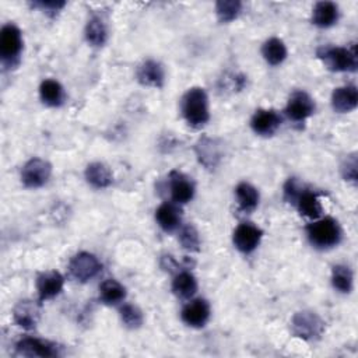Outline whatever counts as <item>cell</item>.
<instances>
[{"label": "cell", "mask_w": 358, "mask_h": 358, "mask_svg": "<svg viewBox=\"0 0 358 358\" xmlns=\"http://www.w3.org/2000/svg\"><path fill=\"white\" fill-rule=\"evenodd\" d=\"M179 243L187 252H199L201 246L199 231L193 224H185L178 229Z\"/></svg>", "instance_id": "31"}, {"label": "cell", "mask_w": 358, "mask_h": 358, "mask_svg": "<svg viewBox=\"0 0 358 358\" xmlns=\"http://www.w3.org/2000/svg\"><path fill=\"white\" fill-rule=\"evenodd\" d=\"M84 36L91 46H95V48L103 46L108 41V28L103 20L98 15L91 17L85 24Z\"/></svg>", "instance_id": "28"}, {"label": "cell", "mask_w": 358, "mask_h": 358, "mask_svg": "<svg viewBox=\"0 0 358 358\" xmlns=\"http://www.w3.org/2000/svg\"><path fill=\"white\" fill-rule=\"evenodd\" d=\"M316 103L315 99L303 90H296L291 92L285 105V115L289 120L295 123H303L308 117L315 113Z\"/></svg>", "instance_id": "8"}, {"label": "cell", "mask_w": 358, "mask_h": 358, "mask_svg": "<svg viewBox=\"0 0 358 358\" xmlns=\"http://www.w3.org/2000/svg\"><path fill=\"white\" fill-rule=\"evenodd\" d=\"M282 117L274 109H256L250 117V129L257 136L270 137L281 126Z\"/></svg>", "instance_id": "14"}, {"label": "cell", "mask_w": 358, "mask_h": 358, "mask_svg": "<svg viewBox=\"0 0 358 358\" xmlns=\"http://www.w3.org/2000/svg\"><path fill=\"white\" fill-rule=\"evenodd\" d=\"M308 241L316 249L324 250L337 246L343 239V229L333 217H320L313 220L305 228Z\"/></svg>", "instance_id": "3"}, {"label": "cell", "mask_w": 358, "mask_h": 358, "mask_svg": "<svg viewBox=\"0 0 358 358\" xmlns=\"http://www.w3.org/2000/svg\"><path fill=\"white\" fill-rule=\"evenodd\" d=\"M330 103L334 112L337 113H350L358 105V90L355 85L348 84L337 87L331 92Z\"/></svg>", "instance_id": "20"}, {"label": "cell", "mask_w": 358, "mask_h": 358, "mask_svg": "<svg viewBox=\"0 0 358 358\" xmlns=\"http://www.w3.org/2000/svg\"><path fill=\"white\" fill-rule=\"evenodd\" d=\"M194 152L199 162L207 169H214L222 158L221 144L218 143V140L208 136H201L197 140V143L194 144Z\"/></svg>", "instance_id": "15"}, {"label": "cell", "mask_w": 358, "mask_h": 358, "mask_svg": "<svg viewBox=\"0 0 358 358\" xmlns=\"http://www.w3.org/2000/svg\"><path fill=\"white\" fill-rule=\"evenodd\" d=\"M235 197H236L238 208L245 214H250L252 211H255L260 200L259 190L249 182H241L236 185Z\"/></svg>", "instance_id": "25"}, {"label": "cell", "mask_w": 358, "mask_h": 358, "mask_svg": "<svg viewBox=\"0 0 358 358\" xmlns=\"http://www.w3.org/2000/svg\"><path fill=\"white\" fill-rule=\"evenodd\" d=\"M39 98L43 105L49 108H59L66 99V92L57 80L46 78L39 85Z\"/></svg>", "instance_id": "23"}, {"label": "cell", "mask_w": 358, "mask_h": 358, "mask_svg": "<svg viewBox=\"0 0 358 358\" xmlns=\"http://www.w3.org/2000/svg\"><path fill=\"white\" fill-rule=\"evenodd\" d=\"M260 52L266 63L270 66H280L287 59V55H288L285 43L282 42V39L277 36H273L264 41Z\"/></svg>", "instance_id": "27"}, {"label": "cell", "mask_w": 358, "mask_h": 358, "mask_svg": "<svg viewBox=\"0 0 358 358\" xmlns=\"http://www.w3.org/2000/svg\"><path fill=\"white\" fill-rule=\"evenodd\" d=\"M330 278L333 288L341 294H350L354 288V274L347 264H334Z\"/></svg>", "instance_id": "29"}, {"label": "cell", "mask_w": 358, "mask_h": 358, "mask_svg": "<svg viewBox=\"0 0 358 358\" xmlns=\"http://www.w3.org/2000/svg\"><path fill=\"white\" fill-rule=\"evenodd\" d=\"M211 316V308L204 298H192L182 308L180 319L189 327H204Z\"/></svg>", "instance_id": "12"}, {"label": "cell", "mask_w": 358, "mask_h": 358, "mask_svg": "<svg viewBox=\"0 0 358 358\" xmlns=\"http://www.w3.org/2000/svg\"><path fill=\"white\" fill-rule=\"evenodd\" d=\"M31 6L35 8H39L41 11L46 13L50 17H55L66 6V1H63V0H38V1L31 3Z\"/></svg>", "instance_id": "34"}, {"label": "cell", "mask_w": 358, "mask_h": 358, "mask_svg": "<svg viewBox=\"0 0 358 358\" xmlns=\"http://www.w3.org/2000/svg\"><path fill=\"white\" fill-rule=\"evenodd\" d=\"M126 295V287L115 278H106L99 284V301L105 305L123 303Z\"/></svg>", "instance_id": "26"}, {"label": "cell", "mask_w": 358, "mask_h": 358, "mask_svg": "<svg viewBox=\"0 0 358 358\" xmlns=\"http://www.w3.org/2000/svg\"><path fill=\"white\" fill-rule=\"evenodd\" d=\"M15 351L22 357L53 358L60 355V347L49 340L39 337H22L15 343Z\"/></svg>", "instance_id": "9"}, {"label": "cell", "mask_w": 358, "mask_h": 358, "mask_svg": "<svg viewBox=\"0 0 358 358\" xmlns=\"http://www.w3.org/2000/svg\"><path fill=\"white\" fill-rule=\"evenodd\" d=\"M41 303L39 301L32 299H21L17 302V305L13 309V320L17 326L31 330L34 329L41 316Z\"/></svg>", "instance_id": "16"}, {"label": "cell", "mask_w": 358, "mask_h": 358, "mask_svg": "<svg viewBox=\"0 0 358 358\" xmlns=\"http://www.w3.org/2000/svg\"><path fill=\"white\" fill-rule=\"evenodd\" d=\"M168 189L171 194V201L179 206L189 203L196 193V186L193 179L176 169L171 171L168 175Z\"/></svg>", "instance_id": "11"}, {"label": "cell", "mask_w": 358, "mask_h": 358, "mask_svg": "<svg viewBox=\"0 0 358 358\" xmlns=\"http://www.w3.org/2000/svg\"><path fill=\"white\" fill-rule=\"evenodd\" d=\"M340 18L338 6L333 1H317L312 8V24L319 28H330Z\"/></svg>", "instance_id": "21"}, {"label": "cell", "mask_w": 358, "mask_h": 358, "mask_svg": "<svg viewBox=\"0 0 358 358\" xmlns=\"http://www.w3.org/2000/svg\"><path fill=\"white\" fill-rule=\"evenodd\" d=\"M155 221L164 232H173L182 227V208L173 201H164L155 210Z\"/></svg>", "instance_id": "19"}, {"label": "cell", "mask_w": 358, "mask_h": 358, "mask_svg": "<svg viewBox=\"0 0 358 358\" xmlns=\"http://www.w3.org/2000/svg\"><path fill=\"white\" fill-rule=\"evenodd\" d=\"M292 206L296 207L298 213L309 220H317L323 214V206L319 199V194L312 189H308L305 185L292 201Z\"/></svg>", "instance_id": "17"}, {"label": "cell", "mask_w": 358, "mask_h": 358, "mask_svg": "<svg viewBox=\"0 0 358 358\" xmlns=\"http://www.w3.org/2000/svg\"><path fill=\"white\" fill-rule=\"evenodd\" d=\"M22 34L21 29L8 22L0 29V59L4 67H15L20 62L22 52Z\"/></svg>", "instance_id": "4"}, {"label": "cell", "mask_w": 358, "mask_h": 358, "mask_svg": "<svg viewBox=\"0 0 358 358\" xmlns=\"http://www.w3.org/2000/svg\"><path fill=\"white\" fill-rule=\"evenodd\" d=\"M52 176V165L43 158L34 157L28 159L20 172L21 183L28 189H38L45 186Z\"/></svg>", "instance_id": "7"}, {"label": "cell", "mask_w": 358, "mask_h": 358, "mask_svg": "<svg viewBox=\"0 0 358 358\" xmlns=\"http://www.w3.org/2000/svg\"><path fill=\"white\" fill-rule=\"evenodd\" d=\"M263 238V231L260 227L252 222H241L232 232V243L243 255L255 252Z\"/></svg>", "instance_id": "10"}, {"label": "cell", "mask_w": 358, "mask_h": 358, "mask_svg": "<svg viewBox=\"0 0 358 358\" xmlns=\"http://www.w3.org/2000/svg\"><path fill=\"white\" fill-rule=\"evenodd\" d=\"M242 11V3L239 0H220L215 3V14L220 22L228 24L238 18Z\"/></svg>", "instance_id": "32"}, {"label": "cell", "mask_w": 358, "mask_h": 358, "mask_svg": "<svg viewBox=\"0 0 358 358\" xmlns=\"http://www.w3.org/2000/svg\"><path fill=\"white\" fill-rule=\"evenodd\" d=\"M67 270L74 281L84 284L99 274L102 270V263L90 252H78L70 259Z\"/></svg>", "instance_id": "6"}, {"label": "cell", "mask_w": 358, "mask_h": 358, "mask_svg": "<svg viewBox=\"0 0 358 358\" xmlns=\"http://www.w3.org/2000/svg\"><path fill=\"white\" fill-rule=\"evenodd\" d=\"M180 113L192 129H201L210 120L208 95L201 87L189 88L180 99Z\"/></svg>", "instance_id": "1"}, {"label": "cell", "mask_w": 358, "mask_h": 358, "mask_svg": "<svg viewBox=\"0 0 358 358\" xmlns=\"http://www.w3.org/2000/svg\"><path fill=\"white\" fill-rule=\"evenodd\" d=\"M136 78L144 87L162 88L165 83L164 66L154 59H147L137 67Z\"/></svg>", "instance_id": "18"}, {"label": "cell", "mask_w": 358, "mask_h": 358, "mask_svg": "<svg viewBox=\"0 0 358 358\" xmlns=\"http://www.w3.org/2000/svg\"><path fill=\"white\" fill-rule=\"evenodd\" d=\"M317 59L323 66L334 73H354L358 67L357 46L323 45L316 49Z\"/></svg>", "instance_id": "2"}, {"label": "cell", "mask_w": 358, "mask_h": 358, "mask_svg": "<svg viewBox=\"0 0 358 358\" xmlns=\"http://www.w3.org/2000/svg\"><path fill=\"white\" fill-rule=\"evenodd\" d=\"M172 292L175 294L176 298L183 299V301H189L194 296V294L197 292V280L196 277L187 271V270H182L178 271L172 280Z\"/></svg>", "instance_id": "24"}, {"label": "cell", "mask_w": 358, "mask_h": 358, "mask_svg": "<svg viewBox=\"0 0 358 358\" xmlns=\"http://www.w3.org/2000/svg\"><path fill=\"white\" fill-rule=\"evenodd\" d=\"M340 171H341V176H343L344 180L351 182L354 185L357 183V179H358V159H357L355 152L347 155V158L343 161V164L340 166Z\"/></svg>", "instance_id": "33"}, {"label": "cell", "mask_w": 358, "mask_h": 358, "mask_svg": "<svg viewBox=\"0 0 358 358\" xmlns=\"http://www.w3.org/2000/svg\"><path fill=\"white\" fill-rule=\"evenodd\" d=\"M36 292L38 301L45 302L57 296L64 287V277L57 270H46L36 275Z\"/></svg>", "instance_id": "13"}, {"label": "cell", "mask_w": 358, "mask_h": 358, "mask_svg": "<svg viewBox=\"0 0 358 358\" xmlns=\"http://www.w3.org/2000/svg\"><path fill=\"white\" fill-rule=\"evenodd\" d=\"M291 330L294 336L312 341L320 338L324 331V322L312 310H299L291 319Z\"/></svg>", "instance_id": "5"}, {"label": "cell", "mask_w": 358, "mask_h": 358, "mask_svg": "<svg viewBox=\"0 0 358 358\" xmlns=\"http://www.w3.org/2000/svg\"><path fill=\"white\" fill-rule=\"evenodd\" d=\"M119 316L123 326L131 330L140 329L144 323V315L134 303H122L119 308Z\"/></svg>", "instance_id": "30"}, {"label": "cell", "mask_w": 358, "mask_h": 358, "mask_svg": "<svg viewBox=\"0 0 358 358\" xmlns=\"http://www.w3.org/2000/svg\"><path fill=\"white\" fill-rule=\"evenodd\" d=\"M84 176L87 183L95 189H106L113 182L112 171L109 169L108 165L99 161L88 164L84 171Z\"/></svg>", "instance_id": "22"}]
</instances>
